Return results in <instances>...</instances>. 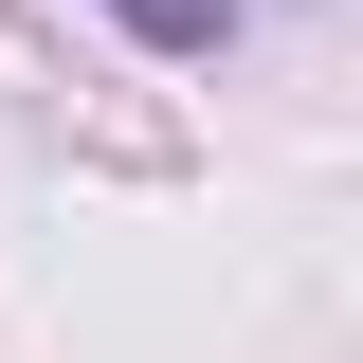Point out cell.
I'll return each mask as SVG.
<instances>
[{"instance_id": "obj_1", "label": "cell", "mask_w": 363, "mask_h": 363, "mask_svg": "<svg viewBox=\"0 0 363 363\" xmlns=\"http://www.w3.org/2000/svg\"><path fill=\"white\" fill-rule=\"evenodd\" d=\"M109 18H128L145 55H218V37H236V0H109Z\"/></svg>"}]
</instances>
